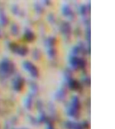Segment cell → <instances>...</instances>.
I'll return each mask as SVG.
<instances>
[{
	"instance_id": "obj_3",
	"label": "cell",
	"mask_w": 115,
	"mask_h": 129,
	"mask_svg": "<svg viewBox=\"0 0 115 129\" xmlns=\"http://www.w3.org/2000/svg\"><path fill=\"white\" fill-rule=\"evenodd\" d=\"M11 31L13 35H16L17 34H18V28L16 25H12L11 28Z\"/></svg>"
},
{
	"instance_id": "obj_4",
	"label": "cell",
	"mask_w": 115,
	"mask_h": 129,
	"mask_svg": "<svg viewBox=\"0 0 115 129\" xmlns=\"http://www.w3.org/2000/svg\"><path fill=\"white\" fill-rule=\"evenodd\" d=\"M2 32H1V29H0V38L2 37Z\"/></svg>"
},
{
	"instance_id": "obj_1",
	"label": "cell",
	"mask_w": 115,
	"mask_h": 129,
	"mask_svg": "<svg viewBox=\"0 0 115 129\" xmlns=\"http://www.w3.org/2000/svg\"><path fill=\"white\" fill-rule=\"evenodd\" d=\"M14 67L13 63L7 59L2 61L0 64V71L2 74L5 75L12 74L14 72Z\"/></svg>"
},
{
	"instance_id": "obj_2",
	"label": "cell",
	"mask_w": 115,
	"mask_h": 129,
	"mask_svg": "<svg viewBox=\"0 0 115 129\" xmlns=\"http://www.w3.org/2000/svg\"><path fill=\"white\" fill-rule=\"evenodd\" d=\"M8 22V18L5 14L3 10L0 9V22L3 26L7 25Z\"/></svg>"
}]
</instances>
